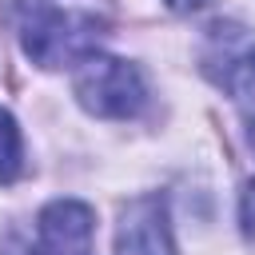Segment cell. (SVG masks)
<instances>
[{
	"label": "cell",
	"mask_w": 255,
	"mask_h": 255,
	"mask_svg": "<svg viewBox=\"0 0 255 255\" xmlns=\"http://www.w3.org/2000/svg\"><path fill=\"white\" fill-rule=\"evenodd\" d=\"M12 20H16L24 52L40 68L80 64L88 52H96V44L104 36V20H96L92 12L60 8L52 0H16Z\"/></svg>",
	"instance_id": "6da1fadb"
},
{
	"label": "cell",
	"mask_w": 255,
	"mask_h": 255,
	"mask_svg": "<svg viewBox=\"0 0 255 255\" xmlns=\"http://www.w3.org/2000/svg\"><path fill=\"white\" fill-rule=\"evenodd\" d=\"M76 100L104 120H128L143 108L147 88L135 64L120 60V56H100L88 52L76 64Z\"/></svg>",
	"instance_id": "7a4b0ae2"
},
{
	"label": "cell",
	"mask_w": 255,
	"mask_h": 255,
	"mask_svg": "<svg viewBox=\"0 0 255 255\" xmlns=\"http://www.w3.org/2000/svg\"><path fill=\"white\" fill-rule=\"evenodd\" d=\"M92 207L80 199H56L36 219V247L40 255H88L92 251Z\"/></svg>",
	"instance_id": "3957f363"
},
{
	"label": "cell",
	"mask_w": 255,
	"mask_h": 255,
	"mask_svg": "<svg viewBox=\"0 0 255 255\" xmlns=\"http://www.w3.org/2000/svg\"><path fill=\"white\" fill-rule=\"evenodd\" d=\"M116 251L120 255H175L167 211H163L159 195H143L124 207L120 227H116Z\"/></svg>",
	"instance_id": "277c9868"
},
{
	"label": "cell",
	"mask_w": 255,
	"mask_h": 255,
	"mask_svg": "<svg viewBox=\"0 0 255 255\" xmlns=\"http://www.w3.org/2000/svg\"><path fill=\"white\" fill-rule=\"evenodd\" d=\"M231 96L235 104L243 108L247 124H251V139H255V52L243 48V52H227L223 56V72L215 76Z\"/></svg>",
	"instance_id": "5b68a950"
},
{
	"label": "cell",
	"mask_w": 255,
	"mask_h": 255,
	"mask_svg": "<svg viewBox=\"0 0 255 255\" xmlns=\"http://www.w3.org/2000/svg\"><path fill=\"white\" fill-rule=\"evenodd\" d=\"M24 167V147H20V128L16 120L0 108V183H12Z\"/></svg>",
	"instance_id": "8992f818"
},
{
	"label": "cell",
	"mask_w": 255,
	"mask_h": 255,
	"mask_svg": "<svg viewBox=\"0 0 255 255\" xmlns=\"http://www.w3.org/2000/svg\"><path fill=\"white\" fill-rule=\"evenodd\" d=\"M0 255H40V247H36L28 235H20V231H16V235H8V239H4Z\"/></svg>",
	"instance_id": "52a82bcc"
},
{
	"label": "cell",
	"mask_w": 255,
	"mask_h": 255,
	"mask_svg": "<svg viewBox=\"0 0 255 255\" xmlns=\"http://www.w3.org/2000/svg\"><path fill=\"white\" fill-rule=\"evenodd\" d=\"M239 215H243V231L255 235V183L243 191V207H239Z\"/></svg>",
	"instance_id": "ba28073f"
},
{
	"label": "cell",
	"mask_w": 255,
	"mask_h": 255,
	"mask_svg": "<svg viewBox=\"0 0 255 255\" xmlns=\"http://www.w3.org/2000/svg\"><path fill=\"white\" fill-rule=\"evenodd\" d=\"M203 0H167V8H175V12H191V8H199Z\"/></svg>",
	"instance_id": "9c48e42d"
}]
</instances>
